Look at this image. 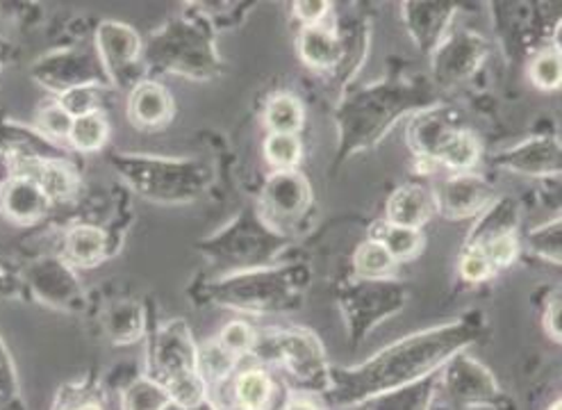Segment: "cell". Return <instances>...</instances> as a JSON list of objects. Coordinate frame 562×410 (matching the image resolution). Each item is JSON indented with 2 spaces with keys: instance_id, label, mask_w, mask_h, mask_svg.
<instances>
[{
  "instance_id": "obj_1",
  "label": "cell",
  "mask_w": 562,
  "mask_h": 410,
  "mask_svg": "<svg viewBox=\"0 0 562 410\" xmlns=\"http://www.w3.org/2000/svg\"><path fill=\"white\" fill-rule=\"evenodd\" d=\"M476 335L479 324L470 320L405 337L358 367L330 372V395L351 406L417 384L456 358Z\"/></svg>"
},
{
  "instance_id": "obj_2",
  "label": "cell",
  "mask_w": 562,
  "mask_h": 410,
  "mask_svg": "<svg viewBox=\"0 0 562 410\" xmlns=\"http://www.w3.org/2000/svg\"><path fill=\"white\" fill-rule=\"evenodd\" d=\"M146 59L162 71L194 80H207L222 69V62H218L210 33L199 23L190 21H173L171 25H167L150 42L144 65Z\"/></svg>"
},
{
  "instance_id": "obj_3",
  "label": "cell",
  "mask_w": 562,
  "mask_h": 410,
  "mask_svg": "<svg viewBox=\"0 0 562 410\" xmlns=\"http://www.w3.org/2000/svg\"><path fill=\"white\" fill-rule=\"evenodd\" d=\"M116 167L142 197L165 203L190 201L203 192L207 171L190 160H162V157L119 155Z\"/></svg>"
},
{
  "instance_id": "obj_4",
  "label": "cell",
  "mask_w": 562,
  "mask_h": 410,
  "mask_svg": "<svg viewBox=\"0 0 562 410\" xmlns=\"http://www.w3.org/2000/svg\"><path fill=\"white\" fill-rule=\"evenodd\" d=\"M248 354L260 361L285 365L301 384L312 388H328V365L319 340L307 331H267L256 333Z\"/></svg>"
},
{
  "instance_id": "obj_5",
  "label": "cell",
  "mask_w": 562,
  "mask_h": 410,
  "mask_svg": "<svg viewBox=\"0 0 562 410\" xmlns=\"http://www.w3.org/2000/svg\"><path fill=\"white\" fill-rule=\"evenodd\" d=\"M33 78L57 97L76 87H105L110 82L99 51L65 48L44 55L33 67Z\"/></svg>"
},
{
  "instance_id": "obj_6",
  "label": "cell",
  "mask_w": 562,
  "mask_h": 410,
  "mask_svg": "<svg viewBox=\"0 0 562 410\" xmlns=\"http://www.w3.org/2000/svg\"><path fill=\"white\" fill-rule=\"evenodd\" d=\"M97 51L110 82L119 87H135L142 82L144 48L135 27L119 21L101 23L97 30Z\"/></svg>"
},
{
  "instance_id": "obj_7",
  "label": "cell",
  "mask_w": 562,
  "mask_h": 410,
  "mask_svg": "<svg viewBox=\"0 0 562 410\" xmlns=\"http://www.w3.org/2000/svg\"><path fill=\"white\" fill-rule=\"evenodd\" d=\"M25 280L33 295L53 308H76L82 299L78 278L69 269V263H61L57 258L35 263L27 269Z\"/></svg>"
},
{
  "instance_id": "obj_8",
  "label": "cell",
  "mask_w": 562,
  "mask_h": 410,
  "mask_svg": "<svg viewBox=\"0 0 562 410\" xmlns=\"http://www.w3.org/2000/svg\"><path fill=\"white\" fill-rule=\"evenodd\" d=\"M196 354L199 344L194 342L190 329L182 322H171L160 329L155 337V367H158V381H167L171 376L196 372Z\"/></svg>"
},
{
  "instance_id": "obj_9",
  "label": "cell",
  "mask_w": 562,
  "mask_h": 410,
  "mask_svg": "<svg viewBox=\"0 0 562 410\" xmlns=\"http://www.w3.org/2000/svg\"><path fill=\"white\" fill-rule=\"evenodd\" d=\"M50 206L53 203L35 180L10 176L0 187V214L14 224H37L40 219L46 217Z\"/></svg>"
},
{
  "instance_id": "obj_10",
  "label": "cell",
  "mask_w": 562,
  "mask_h": 410,
  "mask_svg": "<svg viewBox=\"0 0 562 410\" xmlns=\"http://www.w3.org/2000/svg\"><path fill=\"white\" fill-rule=\"evenodd\" d=\"M285 282H278L276 274H265V272H251V274H239L233 276L224 282H218V299L228 301V306H237L244 310H271L278 308L273 301H278L276 297H271L273 292H283Z\"/></svg>"
},
{
  "instance_id": "obj_11",
  "label": "cell",
  "mask_w": 562,
  "mask_h": 410,
  "mask_svg": "<svg viewBox=\"0 0 562 410\" xmlns=\"http://www.w3.org/2000/svg\"><path fill=\"white\" fill-rule=\"evenodd\" d=\"M262 199L273 219H294L310 203V185L294 171H278L269 178Z\"/></svg>"
},
{
  "instance_id": "obj_12",
  "label": "cell",
  "mask_w": 562,
  "mask_h": 410,
  "mask_svg": "<svg viewBox=\"0 0 562 410\" xmlns=\"http://www.w3.org/2000/svg\"><path fill=\"white\" fill-rule=\"evenodd\" d=\"M173 114V99L167 87L153 80H142L133 87L128 101V117L137 129L153 131L167 125Z\"/></svg>"
},
{
  "instance_id": "obj_13",
  "label": "cell",
  "mask_w": 562,
  "mask_h": 410,
  "mask_svg": "<svg viewBox=\"0 0 562 410\" xmlns=\"http://www.w3.org/2000/svg\"><path fill=\"white\" fill-rule=\"evenodd\" d=\"M447 365H449L447 388L456 399L474 403V401H487L490 397H494L496 392L494 378L483 365L460 354L451 358Z\"/></svg>"
},
{
  "instance_id": "obj_14",
  "label": "cell",
  "mask_w": 562,
  "mask_h": 410,
  "mask_svg": "<svg viewBox=\"0 0 562 410\" xmlns=\"http://www.w3.org/2000/svg\"><path fill=\"white\" fill-rule=\"evenodd\" d=\"M435 210H437V199L428 192L426 187H419V185L401 187L387 203V224L419 229L428 222Z\"/></svg>"
},
{
  "instance_id": "obj_15",
  "label": "cell",
  "mask_w": 562,
  "mask_h": 410,
  "mask_svg": "<svg viewBox=\"0 0 562 410\" xmlns=\"http://www.w3.org/2000/svg\"><path fill=\"white\" fill-rule=\"evenodd\" d=\"M435 199H437V208H442L447 214L470 217L487 203L490 187L472 174H460L447 180L440 197Z\"/></svg>"
},
{
  "instance_id": "obj_16",
  "label": "cell",
  "mask_w": 562,
  "mask_h": 410,
  "mask_svg": "<svg viewBox=\"0 0 562 410\" xmlns=\"http://www.w3.org/2000/svg\"><path fill=\"white\" fill-rule=\"evenodd\" d=\"M502 163L519 174H530V176H544L549 171L558 174L560 171V144L549 142V140H538V142H528L502 157Z\"/></svg>"
},
{
  "instance_id": "obj_17",
  "label": "cell",
  "mask_w": 562,
  "mask_h": 410,
  "mask_svg": "<svg viewBox=\"0 0 562 410\" xmlns=\"http://www.w3.org/2000/svg\"><path fill=\"white\" fill-rule=\"evenodd\" d=\"M108 254V235L103 229L80 224L65 237V258L74 267H93Z\"/></svg>"
},
{
  "instance_id": "obj_18",
  "label": "cell",
  "mask_w": 562,
  "mask_h": 410,
  "mask_svg": "<svg viewBox=\"0 0 562 410\" xmlns=\"http://www.w3.org/2000/svg\"><path fill=\"white\" fill-rule=\"evenodd\" d=\"M273 390L276 386L265 369H244L235 376L233 406L239 410H269L273 401Z\"/></svg>"
},
{
  "instance_id": "obj_19",
  "label": "cell",
  "mask_w": 562,
  "mask_h": 410,
  "mask_svg": "<svg viewBox=\"0 0 562 410\" xmlns=\"http://www.w3.org/2000/svg\"><path fill=\"white\" fill-rule=\"evenodd\" d=\"M481 59V46L474 37L460 35L435 55V71L442 80H456L470 74Z\"/></svg>"
},
{
  "instance_id": "obj_20",
  "label": "cell",
  "mask_w": 562,
  "mask_h": 410,
  "mask_svg": "<svg viewBox=\"0 0 562 410\" xmlns=\"http://www.w3.org/2000/svg\"><path fill=\"white\" fill-rule=\"evenodd\" d=\"M299 48L303 59L315 69H330L341 57V46L326 25H310L301 33Z\"/></svg>"
},
{
  "instance_id": "obj_21",
  "label": "cell",
  "mask_w": 562,
  "mask_h": 410,
  "mask_svg": "<svg viewBox=\"0 0 562 410\" xmlns=\"http://www.w3.org/2000/svg\"><path fill=\"white\" fill-rule=\"evenodd\" d=\"M415 12H408V25L413 30L415 40L426 48H435L437 40H440L442 30L447 27V21L451 16V5L445 3H413L408 5Z\"/></svg>"
},
{
  "instance_id": "obj_22",
  "label": "cell",
  "mask_w": 562,
  "mask_h": 410,
  "mask_svg": "<svg viewBox=\"0 0 562 410\" xmlns=\"http://www.w3.org/2000/svg\"><path fill=\"white\" fill-rule=\"evenodd\" d=\"M237 356L231 354L218 340H207L199 344L196 354V372L205 381V386H222L237 369Z\"/></svg>"
},
{
  "instance_id": "obj_23",
  "label": "cell",
  "mask_w": 562,
  "mask_h": 410,
  "mask_svg": "<svg viewBox=\"0 0 562 410\" xmlns=\"http://www.w3.org/2000/svg\"><path fill=\"white\" fill-rule=\"evenodd\" d=\"M432 384H435V376L430 374L417 384L385 392L381 397H373L364 403L371 406L373 410H428L432 399Z\"/></svg>"
},
{
  "instance_id": "obj_24",
  "label": "cell",
  "mask_w": 562,
  "mask_h": 410,
  "mask_svg": "<svg viewBox=\"0 0 562 410\" xmlns=\"http://www.w3.org/2000/svg\"><path fill=\"white\" fill-rule=\"evenodd\" d=\"M458 129L451 125L447 119H442L440 114H424L419 117L413 129H411V140L417 148V153H422V157L426 160H435L437 151L449 140L451 133H456Z\"/></svg>"
},
{
  "instance_id": "obj_25",
  "label": "cell",
  "mask_w": 562,
  "mask_h": 410,
  "mask_svg": "<svg viewBox=\"0 0 562 410\" xmlns=\"http://www.w3.org/2000/svg\"><path fill=\"white\" fill-rule=\"evenodd\" d=\"M110 137V125L103 112H91L74 119L69 144L80 153H93L105 146Z\"/></svg>"
},
{
  "instance_id": "obj_26",
  "label": "cell",
  "mask_w": 562,
  "mask_h": 410,
  "mask_svg": "<svg viewBox=\"0 0 562 410\" xmlns=\"http://www.w3.org/2000/svg\"><path fill=\"white\" fill-rule=\"evenodd\" d=\"M169 401V392L158 378L139 376L123 392L121 406L123 410H162Z\"/></svg>"
},
{
  "instance_id": "obj_27",
  "label": "cell",
  "mask_w": 562,
  "mask_h": 410,
  "mask_svg": "<svg viewBox=\"0 0 562 410\" xmlns=\"http://www.w3.org/2000/svg\"><path fill=\"white\" fill-rule=\"evenodd\" d=\"M265 121L271 135H296L303 125V108L290 93H280L267 106Z\"/></svg>"
},
{
  "instance_id": "obj_28",
  "label": "cell",
  "mask_w": 562,
  "mask_h": 410,
  "mask_svg": "<svg viewBox=\"0 0 562 410\" xmlns=\"http://www.w3.org/2000/svg\"><path fill=\"white\" fill-rule=\"evenodd\" d=\"M435 160L445 163L453 171H467L479 163V144L470 133L456 131L437 151Z\"/></svg>"
},
{
  "instance_id": "obj_29",
  "label": "cell",
  "mask_w": 562,
  "mask_h": 410,
  "mask_svg": "<svg viewBox=\"0 0 562 410\" xmlns=\"http://www.w3.org/2000/svg\"><path fill=\"white\" fill-rule=\"evenodd\" d=\"M108 333L114 342H135L144 333L142 308L133 301H121L108 312Z\"/></svg>"
},
{
  "instance_id": "obj_30",
  "label": "cell",
  "mask_w": 562,
  "mask_h": 410,
  "mask_svg": "<svg viewBox=\"0 0 562 410\" xmlns=\"http://www.w3.org/2000/svg\"><path fill=\"white\" fill-rule=\"evenodd\" d=\"M167 392L169 399L178 406L184 408H199L203 401H207V386L203 378L199 376V372H187V374H178L167 378V381H160Z\"/></svg>"
},
{
  "instance_id": "obj_31",
  "label": "cell",
  "mask_w": 562,
  "mask_h": 410,
  "mask_svg": "<svg viewBox=\"0 0 562 410\" xmlns=\"http://www.w3.org/2000/svg\"><path fill=\"white\" fill-rule=\"evenodd\" d=\"M37 131L48 140V142H69V133L74 125V117L59 106V101H46L40 110H37V119H35Z\"/></svg>"
},
{
  "instance_id": "obj_32",
  "label": "cell",
  "mask_w": 562,
  "mask_h": 410,
  "mask_svg": "<svg viewBox=\"0 0 562 410\" xmlns=\"http://www.w3.org/2000/svg\"><path fill=\"white\" fill-rule=\"evenodd\" d=\"M394 258L390 256V251L381 242H367L360 246L358 256H356V267L360 276L364 278H383L392 272Z\"/></svg>"
},
{
  "instance_id": "obj_33",
  "label": "cell",
  "mask_w": 562,
  "mask_h": 410,
  "mask_svg": "<svg viewBox=\"0 0 562 410\" xmlns=\"http://www.w3.org/2000/svg\"><path fill=\"white\" fill-rule=\"evenodd\" d=\"M301 153L303 148L296 135H269L265 144L267 160L278 171H292V167H296L301 160Z\"/></svg>"
},
{
  "instance_id": "obj_34",
  "label": "cell",
  "mask_w": 562,
  "mask_h": 410,
  "mask_svg": "<svg viewBox=\"0 0 562 410\" xmlns=\"http://www.w3.org/2000/svg\"><path fill=\"white\" fill-rule=\"evenodd\" d=\"M422 233L419 229H405V226H390L385 229L381 244L390 251L394 261H408L419 254L422 248Z\"/></svg>"
},
{
  "instance_id": "obj_35",
  "label": "cell",
  "mask_w": 562,
  "mask_h": 410,
  "mask_svg": "<svg viewBox=\"0 0 562 410\" xmlns=\"http://www.w3.org/2000/svg\"><path fill=\"white\" fill-rule=\"evenodd\" d=\"M59 106L65 108L74 119L91 114V112H101V97H99V87H76L57 97Z\"/></svg>"
},
{
  "instance_id": "obj_36",
  "label": "cell",
  "mask_w": 562,
  "mask_h": 410,
  "mask_svg": "<svg viewBox=\"0 0 562 410\" xmlns=\"http://www.w3.org/2000/svg\"><path fill=\"white\" fill-rule=\"evenodd\" d=\"M476 246L483 251V256L487 258L492 269L508 267L517 258V251H519L517 237L513 233L494 235V237H490V240H485V242H481Z\"/></svg>"
},
{
  "instance_id": "obj_37",
  "label": "cell",
  "mask_w": 562,
  "mask_h": 410,
  "mask_svg": "<svg viewBox=\"0 0 562 410\" xmlns=\"http://www.w3.org/2000/svg\"><path fill=\"white\" fill-rule=\"evenodd\" d=\"M216 340L222 342L231 354H235V356L239 358V356L251 352L254 340H256V329H254L251 324L235 320V322H228V324L222 329V333H218Z\"/></svg>"
},
{
  "instance_id": "obj_38",
  "label": "cell",
  "mask_w": 562,
  "mask_h": 410,
  "mask_svg": "<svg viewBox=\"0 0 562 410\" xmlns=\"http://www.w3.org/2000/svg\"><path fill=\"white\" fill-rule=\"evenodd\" d=\"M562 69H560V51H547L542 53L533 67H530V80H533L540 89H555L560 85Z\"/></svg>"
},
{
  "instance_id": "obj_39",
  "label": "cell",
  "mask_w": 562,
  "mask_h": 410,
  "mask_svg": "<svg viewBox=\"0 0 562 410\" xmlns=\"http://www.w3.org/2000/svg\"><path fill=\"white\" fill-rule=\"evenodd\" d=\"M19 397V378L14 363L5 350L3 337H0V403H12Z\"/></svg>"
},
{
  "instance_id": "obj_40",
  "label": "cell",
  "mask_w": 562,
  "mask_h": 410,
  "mask_svg": "<svg viewBox=\"0 0 562 410\" xmlns=\"http://www.w3.org/2000/svg\"><path fill=\"white\" fill-rule=\"evenodd\" d=\"M492 272H494L492 265L487 263V258L483 256V251L479 246H470V251H467L460 261V274L472 282L485 280Z\"/></svg>"
},
{
  "instance_id": "obj_41",
  "label": "cell",
  "mask_w": 562,
  "mask_h": 410,
  "mask_svg": "<svg viewBox=\"0 0 562 410\" xmlns=\"http://www.w3.org/2000/svg\"><path fill=\"white\" fill-rule=\"evenodd\" d=\"M551 226L538 229L533 235H530V244H533V248L538 251V254H542L544 258H551L553 263H560V231L553 233L551 240H549Z\"/></svg>"
},
{
  "instance_id": "obj_42",
  "label": "cell",
  "mask_w": 562,
  "mask_h": 410,
  "mask_svg": "<svg viewBox=\"0 0 562 410\" xmlns=\"http://www.w3.org/2000/svg\"><path fill=\"white\" fill-rule=\"evenodd\" d=\"M294 10H296V16L305 23V27H310V25H319L324 21L330 5L328 3H317V0H315V3H296Z\"/></svg>"
},
{
  "instance_id": "obj_43",
  "label": "cell",
  "mask_w": 562,
  "mask_h": 410,
  "mask_svg": "<svg viewBox=\"0 0 562 410\" xmlns=\"http://www.w3.org/2000/svg\"><path fill=\"white\" fill-rule=\"evenodd\" d=\"M544 329L547 333L558 342L560 340V292L553 295V299L547 306L544 312Z\"/></svg>"
},
{
  "instance_id": "obj_44",
  "label": "cell",
  "mask_w": 562,
  "mask_h": 410,
  "mask_svg": "<svg viewBox=\"0 0 562 410\" xmlns=\"http://www.w3.org/2000/svg\"><path fill=\"white\" fill-rule=\"evenodd\" d=\"M283 410H319V406L307 395H294V397H290V401L285 403Z\"/></svg>"
},
{
  "instance_id": "obj_45",
  "label": "cell",
  "mask_w": 562,
  "mask_h": 410,
  "mask_svg": "<svg viewBox=\"0 0 562 410\" xmlns=\"http://www.w3.org/2000/svg\"><path fill=\"white\" fill-rule=\"evenodd\" d=\"M14 288H16L14 278L8 274V269H5L3 265H0V299H8V297H12Z\"/></svg>"
},
{
  "instance_id": "obj_46",
  "label": "cell",
  "mask_w": 562,
  "mask_h": 410,
  "mask_svg": "<svg viewBox=\"0 0 562 410\" xmlns=\"http://www.w3.org/2000/svg\"><path fill=\"white\" fill-rule=\"evenodd\" d=\"M10 51H12L10 42H8L5 37H0V74H3V69H5V65H8V59H10Z\"/></svg>"
},
{
  "instance_id": "obj_47",
  "label": "cell",
  "mask_w": 562,
  "mask_h": 410,
  "mask_svg": "<svg viewBox=\"0 0 562 410\" xmlns=\"http://www.w3.org/2000/svg\"><path fill=\"white\" fill-rule=\"evenodd\" d=\"M65 410H103L97 401H85V403H78V406H69Z\"/></svg>"
},
{
  "instance_id": "obj_48",
  "label": "cell",
  "mask_w": 562,
  "mask_h": 410,
  "mask_svg": "<svg viewBox=\"0 0 562 410\" xmlns=\"http://www.w3.org/2000/svg\"><path fill=\"white\" fill-rule=\"evenodd\" d=\"M10 178V174H8V167H5V163H3V157H0V187H3V182Z\"/></svg>"
},
{
  "instance_id": "obj_49",
  "label": "cell",
  "mask_w": 562,
  "mask_h": 410,
  "mask_svg": "<svg viewBox=\"0 0 562 410\" xmlns=\"http://www.w3.org/2000/svg\"><path fill=\"white\" fill-rule=\"evenodd\" d=\"M162 410H192V408H184V406H178V403H173V401H169Z\"/></svg>"
},
{
  "instance_id": "obj_50",
  "label": "cell",
  "mask_w": 562,
  "mask_h": 410,
  "mask_svg": "<svg viewBox=\"0 0 562 410\" xmlns=\"http://www.w3.org/2000/svg\"><path fill=\"white\" fill-rule=\"evenodd\" d=\"M549 410H560V399H555V401H553V406H551Z\"/></svg>"
},
{
  "instance_id": "obj_51",
  "label": "cell",
  "mask_w": 562,
  "mask_h": 410,
  "mask_svg": "<svg viewBox=\"0 0 562 410\" xmlns=\"http://www.w3.org/2000/svg\"><path fill=\"white\" fill-rule=\"evenodd\" d=\"M224 410H239V408H235V406H233V408H224Z\"/></svg>"
}]
</instances>
